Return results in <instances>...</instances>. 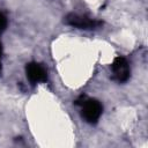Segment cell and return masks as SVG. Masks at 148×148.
<instances>
[{
	"label": "cell",
	"mask_w": 148,
	"mask_h": 148,
	"mask_svg": "<svg viewBox=\"0 0 148 148\" xmlns=\"http://www.w3.org/2000/svg\"><path fill=\"white\" fill-rule=\"evenodd\" d=\"M75 105L80 106L81 109V117L91 125L97 124L99 120L102 112H103V105L101 104L99 101L95 98L87 97L86 95H81L76 101Z\"/></svg>",
	"instance_id": "obj_1"
},
{
	"label": "cell",
	"mask_w": 148,
	"mask_h": 148,
	"mask_svg": "<svg viewBox=\"0 0 148 148\" xmlns=\"http://www.w3.org/2000/svg\"><path fill=\"white\" fill-rule=\"evenodd\" d=\"M111 79L118 83H124L130 79L131 69L128 61L125 57L118 56L113 59L111 66Z\"/></svg>",
	"instance_id": "obj_2"
},
{
	"label": "cell",
	"mask_w": 148,
	"mask_h": 148,
	"mask_svg": "<svg viewBox=\"0 0 148 148\" xmlns=\"http://www.w3.org/2000/svg\"><path fill=\"white\" fill-rule=\"evenodd\" d=\"M64 22L67 25H71L77 29H95L102 25V21L91 18L87 15H81V14H75V13L67 14Z\"/></svg>",
	"instance_id": "obj_3"
},
{
	"label": "cell",
	"mask_w": 148,
	"mask_h": 148,
	"mask_svg": "<svg viewBox=\"0 0 148 148\" xmlns=\"http://www.w3.org/2000/svg\"><path fill=\"white\" fill-rule=\"evenodd\" d=\"M25 74L29 82L35 86L40 82H45L47 80V72L42 64L38 62H29L25 66Z\"/></svg>",
	"instance_id": "obj_4"
},
{
	"label": "cell",
	"mask_w": 148,
	"mask_h": 148,
	"mask_svg": "<svg viewBox=\"0 0 148 148\" xmlns=\"http://www.w3.org/2000/svg\"><path fill=\"white\" fill-rule=\"evenodd\" d=\"M7 28V17L5 16L3 13L0 12V35L6 30Z\"/></svg>",
	"instance_id": "obj_5"
},
{
	"label": "cell",
	"mask_w": 148,
	"mask_h": 148,
	"mask_svg": "<svg viewBox=\"0 0 148 148\" xmlns=\"http://www.w3.org/2000/svg\"><path fill=\"white\" fill-rule=\"evenodd\" d=\"M1 57H2V45L0 43V75L2 73V64H1Z\"/></svg>",
	"instance_id": "obj_6"
}]
</instances>
